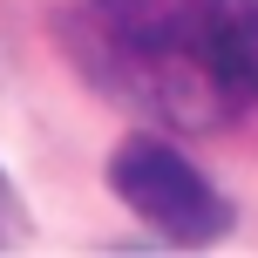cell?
<instances>
[{
	"label": "cell",
	"mask_w": 258,
	"mask_h": 258,
	"mask_svg": "<svg viewBox=\"0 0 258 258\" xmlns=\"http://www.w3.org/2000/svg\"><path fill=\"white\" fill-rule=\"evenodd\" d=\"M61 48L89 89L156 122L204 129L238 109L204 68L197 0H82L61 14Z\"/></svg>",
	"instance_id": "cell-1"
},
{
	"label": "cell",
	"mask_w": 258,
	"mask_h": 258,
	"mask_svg": "<svg viewBox=\"0 0 258 258\" xmlns=\"http://www.w3.org/2000/svg\"><path fill=\"white\" fill-rule=\"evenodd\" d=\"M109 183H116V197L156 238H170V245H211V238L231 231L224 190L183 150H170V143H156V136H129L122 150L109 156Z\"/></svg>",
	"instance_id": "cell-2"
},
{
	"label": "cell",
	"mask_w": 258,
	"mask_h": 258,
	"mask_svg": "<svg viewBox=\"0 0 258 258\" xmlns=\"http://www.w3.org/2000/svg\"><path fill=\"white\" fill-rule=\"evenodd\" d=\"M197 48L238 109L258 102V0H197Z\"/></svg>",
	"instance_id": "cell-3"
}]
</instances>
